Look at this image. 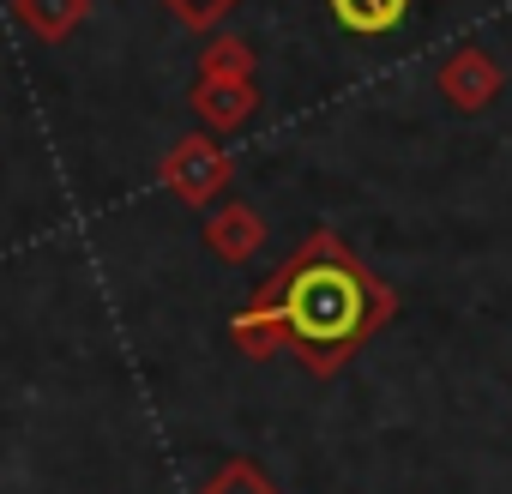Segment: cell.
I'll list each match as a JSON object with an SVG mask.
<instances>
[{
  "label": "cell",
  "mask_w": 512,
  "mask_h": 494,
  "mask_svg": "<svg viewBox=\"0 0 512 494\" xmlns=\"http://www.w3.org/2000/svg\"><path fill=\"white\" fill-rule=\"evenodd\" d=\"M278 320L314 356H338L368 326V284L344 260H302L278 290Z\"/></svg>",
  "instance_id": "6da1fadb"
},
{
  "label": "cell",
  "mask_w": 512,
  "mask_h": 494,
  "mask_svg": "<svg viewBox=\"0 0 512 494\" xmlns=\"http://www.w3.org/2000/svg\"><path fill=\"white\" fill-rule=\"evenodd\" d=\"M326 7H332V19H338L344 31L380 37V31H392V25L410 13V0H326Z\"/></svg>",
  "instance_id": "7a4b0ae2"
},
{
  "label": "cell",
  "mask_w": 512,
  "mask_h": 494,
  "mask_svg": "<svg viewBox=\"0 0 512 494\" xmlns=\"http://www.w3.org/2000/svg\"><path fill=\"white\" fill-rule=\"evenodd\" d=\"M205 494H272V488H266L260 476H253V470H229V476H217Z\"/></svg>",
  "instance_id": "3957f363"
},
{
  "label": "cell",
  "mask_w": 512,
  "mask_h": 494,
  "mask_svg": "<svg viewBox=\"0 0 512 494\" xmlns=\"http://www.w3.org/2000/svg\"><path fill=\"white\" fill-rule=\"evenodd\" d=\"M181 7H187V13H193V19H205V13H211V7H223V0H181Z\"/></svg>",
  "instance_id": "277c9868"
}]
</instances>
